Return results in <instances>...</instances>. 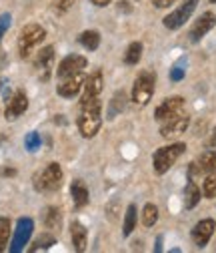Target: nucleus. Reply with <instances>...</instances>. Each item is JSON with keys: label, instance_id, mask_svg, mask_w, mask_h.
Segmentation results:
<instances>
[{"label": "nucleus", "instance_id": "10", "mask_svg": "<svg viewBox=\"0 0 216 253\" xmlns=\"http://www.w3.org/2000/svg\"><path fill=\"white\" fill-rule=\"evenodd\" d=\"M188 123H190L188 115H182V113H180V115H176V117L164 121V125L160 126V135H162L164 139L178 137V135H182L184 131L188 129Z\"/></svg>", "mask_w": 216, "mask_h": 253}, {"label": "nucleus", "instance_id": "33", "mask_svg": "<svg viewBox=\"0 0 216 253\" xmlns=\"http://www.w3.org/2000/svg\"><path fill=\"white\" fill-rule=\"evenodd\" d=\"M184 79V62H180V65H174L172 71H170V81L172 83H178Z\"/></svg>", "mask_w": 216, "mask_h": 253}, {"label": "nucleus", "instance_id": "19", "mask_svg": "<svg viewBox=\"0 0 216 253\" xmlns=\"http://www.w3.org/2000/svg\"><path fill=\"white\" fill-rule=\"evenodd\" d=\"M200 197H202L200 189L196 187V183H194L192 179H188L186 189H184V207H186V209H194V207L198 205Z\"/></svg>", "mask_w": 216, "mask_h": 253}, {"label": "nucleus", "instance_id": "31", "mask_svg": "<svg viewBox=\"0 0 216 253\" xmlns=\"http://www.w3.org/2000/svg\"><path fill=\"white\" fill-rule=\"evenodd\" d=\"M76 0H52V8L56 14H64L74 6Z\"/></svg>", "mask_w": 216, "mask_h": 253}, {"label": "nucleus", "instance_id": "8", "mask_svg": "<svg viewBox=\"0 0 216 253\" xmlns=\"http://www.w3.org/2000/svg\"><path fill=\"white\" fill-rule=\"evenodd\" d=\"M86 69V58L82 54H68L60 60V65L56 69V75L58 79H68V77H74L78 73H82Z\"/></svg>", "mask_w": 216, "mask_h": 253}, {"label": "nucleus", "instance_id": "28", "mask_svg": "<svg viewBox=\"0 0 216 253\" xmlns=\"http://www.w3.org/2000/svg\"><path fill=\"white\" fill-rule=\"evenodd\" d=\"M202 195L206 199L216 197V171L206 173V179H204V185H202Z\"/></svg>", "mask_w": 216, "mask_h": 253}, {"label": "nucleus", "instance_id": "7", "mask_svg": "<svg viewBox=\"0 0 216 253\" xmlns=\"http://www.w3.org/2000/svg\"><path fill=\"white\" fill-rule=\"evenodd\" d=\"M196 6H198V0H184V2H182L176 10H172V12L164 18V26L170 28V30H176V28H180L182 24H186V20L192 16V12L196 10Z\"/></svg>", "mask_w": 216, "mask_h": 253}, {"label": "nucleus", "instance_id": "32", "mask_svg": "<svg viewBox=\"0 0 216 253\" xmlns=\"http://www.w3.org/2000/svg\"><path fill=\"white\" fill-rule=\"evenodd\" d=\"M10 22H12V16H10L8 12L0 14V39H2V37L6 35V30L10 28Z\"/></svg>", "mask_w": 216, "mask_h": 253}, {"label": "nucleus", "instance_id": "21", "mask_svg": "<svg viewBox=\"0 0 216 253\" xmlns=\"http://www.w3.org/2000/svg\"><path fill=\"white\" fill-rule=\"evenodd\" d=\"M124 109H126V92L118 90L112 97V101L108 103V119H114L116 115H120Z\"/></svg>", "mask_w": 216, "mask_h": 253}, {"label": "nucleus", "instance_id": "2", "mask_svg": "<svg viewBox=\"0 0 216 253\" xmlns=\"http://www.w3.org/2000/svg\"><path fill=\"white\" fill-rule=\"evenodd\" d=\"M186 151V145L184 143H172L168 147H162L158 149L156 153H154L152 157V165H154V171H156L158 175H164L176 161H178V157Z\"/></svg>", "mask_w": 216, "mask_h": 253}, {"label": "nucleus", "instance_id": "20", "mask_svg": "<svg viewBox=\"0 0 216 253\" xmlns=\"http://www.w3.org/2000/svg\"><path fill=\"white\" fill-rule=\"evenodd\" d=\"M42 221H44V225L52 231L60 229V225H62V213H60L58 207H48L44 213H42Z\"/></svg>", "mask_w": 216, "mask_h": 253}, {"label": "nucleus", "instance_id": "36", "mask_svg": "<svg viewBox=\"0 0 216 253\" xmlns=\"http://www.w3.org/2000/svg\"><path fill=\"white\" fill-rule=\"evenodd\" d=\"M208 147H212V149H216V129L210 133V139H208Z\"/></svg>", "mask_w": 216, "mask_h": 253}, {"label": "nucleus", "instance_id": "35", "mask_svg": "<svg viewBox=\"0 0 216 253\" xmlns=\"http://www.w3.org/2000/svg\"><path fill=\"white\" fill-rule=\"evenodd\" d=\"M110 2H112V0H92V4H96V6H100V8L108 6Z\"/></svg>", "mask_w": 216, "mask_h": 253}, {"label": "nucleus", "instance_id": "17", "mask_svg": "<svg viewBox=\"0 0 216 253\" xmlns=\"http://www.w3.org/2000/svg\"><path fill=\"white\" fill-rule=\"evenodd\" d=\"M70 237H72V245L74 251H84L88 245V231L80 221H72L70 223Z\"/></svg>", "mask_w": 216, "mask_h": 253}, {"label": "nucleus", "instance_id": "15", "mask_svg": "<svg viewBox=\"0 0 216 253\" xmlns=\"http://www.w3.org/2000/svg\"><path fill=\"white\" fill-rule=\"evenodd\" d=\"M52 62H54V48L52 46H44L38 52L36 60H34V69L40 73V79H44V81L48 79V73L52 69Z\"/></svg>", "mask_w": 216, "mask_h": 253}, {"label": "nucleus", "instance_id": "4", "mask_svg": "<svg viewBox=\"0 0 216 253\" xmlns=\"http://www.w3.org/2000/svg\"><path fill=\"white\" fill-rule=\"evenodd\" d=\"M44 37H46V30L40 24H26L20 30V37H18V52H20V56L28 58L34 46L44 42Z\"/></svg>", "mask_w": 216, "mask_h": 253}, {"label": "nucleus", "instance_id": "26", "mask_svg": "<svg viewBox=\"0 0 216 253\" xmlns=\"http://www.w3.org/2000/svg\"><path fill=\"white\" fill-rule=\"evenodd\" d=\"M140 56H142V44L140 42H130V46L124 52V62H126V65H130V67L138 65Z\"/></svg>", "mask_w": 216, "mask_h": 253}, {"label": "nucleus", "instance_id": "34", "mask_svg": "<svg viewBox=\"0 0 216 253\" xmlns=\"http://www.w3.org/2000/svg\"><path fill=\"white\" fill-rule=\"evenodd\" d=\"M174 2H176V0H152V4L156 6V8H168Z\"/></svg>", "mask_w": 216, "mask_h": 253}, {"label": "nucleus", "instance_id": "38", "mask_svg": "<svg viewBox=\"0 0 216 253\" xmlns=\"http://www.w3.org/2000/svg\"><path fill=\"white\" fill-rule=\"evenodd\" d=\"M2 60H4V54L0 52V69H2ZM0 86H2V79H0Z\"/></svg>", "mask_w": 216, "mask_h": 253}, {"label": "nucleus", "instance_id": "13", "mask_svg": "<svg viewBox=\"0 0 216 253\" xmlns=\"http://www.w3.org/2000/svg\"><path fill=\"white\" fill-rule=\"evenodd\" d=\"M214 229H216L214 219H202V221H198V223L194 225V229H192V241H194V245L196 247H204L210 241Z\"/></svg>", "mask_w": 216, "mask_h": 253}, {"label": "nucleus", "instance_id": "12", "mask_svg": "<svg viewBox=\"0 0 216 253\" xmlns=\"http://www.w3.org/2000/svg\"><path fill=\"white\" fill-rule=\"evenodd\" d=\"M84 75L78 73L74 77H68V79H62V83H60L56 86V92L60 94V97H64V99H74L76 94L80 92V88L84 86Z\"/></svg>", "mask_w": 216, "mask_h": 253}, {"label": "nucleus", "instance_id": "37", "mask_svg": "<svg viewBox=\"0 0 216 253\" xmlns=\"http://www.w3.org/2000/svg\"><path fill=\"white\" fill-rule=\"evenodd\" d=\"M160 249H162V237L156 239V247H154V251H160Z\"/></svg>", "mask_w": 216, "mask_h": 253}, {"label": "nucleus", "instance_id": "23", "mask_svg": "<svg viewBox=\"0 0 216 253\" xmlns=\"http://www.w3.org/2000/svg\"><path fill=\"white\" fill-rule=\"evenodd\" d=\"M136 221H138V213H136V205H128L126 215H124V225H122V235L128 237L134 227H136Z\"/></svg>", "mask_w": 216, "mask_h": 253}, {"label": "nucleus", "instance_id": "14", "mask_svg": "<svg viewBox=\"0 0 216 253\" xmlns=\"http://www.w3.org/2000/svg\"><path fill=\"white\" fill-rule=\"evenodd\" d=\"M214 24H216L214 14H212V12H204V14L194 22V26L190 28V41H192V42H198L204 35H208L210 30L214 28Z\"/></svg>", "mask_w": 216, "mask_h": 253}, {"label": "nucleus", "instance_id": "40", "mask_svg": "<svg viewBox=\"0 0 216 253\" xmlns=\"http://www.w3.org/2000/svg\"><path fill=\"white\" fill-rule=\"evenodd\" d=\"M210 2H216V0H210Z\"/></svg>", "mask_w": 216, "mask_h": 253}, {"label": "nucleus", "instance_id": "39", "mask_svg": "<svg viewBox=\"0 0 216 253\" xmlns=\"http://www.w3.org/2000/svg\"><path fill=\"white\" fill-rule=\"evenodd\" d=\"M2 141H4V137H0V143H2Z\"/></svg>", "mask_w": 216, "mask_h": 253}, {"label": "nucleus", "instance_id": "11", "mask_svg": "<svg viewBox=\"0 0 216 253\" xmlns=\"http://www.w3.org/2000/svg\"><path fill=\"white\" fill-rule=\"evenodd\" d=\"M28 109V97L24 90H16L12 94V99H8V105H6V111H4V117L8 121H16L20 115H24Z\"/></svg>", "mask_w": 216, "mask_h": 253}, {"label": "nucleus", "instance_id": "6", "mask_svg": "<svg viewBox=\"0 0 216 253\" xmlns=\"http://www.w3.org/2000/svg\"><path fill=\"white\" fill-rule=\"evenodd\" d=\"M34 231V221L30 217H20L16 221V229H14V235H12V243L8 245V251L10 253H20L24 249V245H28V239Z\"/></svg>", "mask_w": 216, "mask_h": 253}, {"label": "nucleus", "instance_id": "3", "mask_svg": "<svg viewBox=\"0 0 216 253\" xmlns=\"http://www.w3.org/2000/svg\"><path fill=\"white\" fill-rule=\"evenodd\" d=\"M62 185V169L58 163H48L36 177H34V187L40 193H52L58 191Z\"/></svg>", "mask_w": 216, "mask_h": 253}, {"label": "nucleus", "instance_id": "29", "mask_svg": "<svg viewBox=\"0 0 216 253\" xmlns=\"http://www.w3.org/2000/svg\"><path fill=\"white\" fill-rule=\"evenodd\" d=\"M40 145H42V137H40L36 131L28 133V135L24 137V147H26V151H30V153L38 151V149H40Z\"/></svg>", "mask_w": 216, "mask_h": 253}, {"label": "nucleus", "instance_id": "5", "mask_svg": "<svg viewBox=\"0 0 216 253\" xmlns=\"http://www.w3.org/2000/svg\"><path fill=\"white\" fill-rule=\"evenodd\" d=\"M154 84H156V77L150 71H144L136 77L134 86H132V101L136 105H148V101L154 94Z\"/></svg>", "mask_w": 216, "mask_h": 253}, {"label": "nucleus", "instance_id": "16", "mask_svg": "<svg viewBox=\"0 0 216 253\" xmlns=\"http://www.w3.org/2000/svg\"><path fill=\"white\" fill-rule=\"evenodd\" d=\"M102 88H104V79H102V73H100V71L92 73V75H90V77L84 81V97H82V101L98 97V94L102 92Z\"/></svg>", "mask_w": 216, "mask_h": 253}, {"label": "nucleus", "instance_id": "25", "mask_svg": "<svg viewBox=\"0 0 216 253\" xmlns=\"http://www.w3.org/2000/svg\"><path fill=\"white\" fill-rule=\"evenodd\" d=\"M12 233V225L8 217H0V253L8 249V239Z\"/></svg>", "mask_w": 216, "mask_h": 253}, {"label": "nucleus", "instance_id": "22", "mask_svg": "<svg viewBox=\"0 0 216 253\" xmlns=\"http://www.w3.org/2000/svg\"><path fill=\"white\" fill-rule=\"evenodd\" d=\"M78 42L86 50H96L100 44V33L98 30H84V33H80V37H78Z\"/></svg>", "mask_w": 216, "mask_h": 253}, {"label": "nucleus", "instance_id": "24", "mask_svg": "<svg viewBox=\"0 0 216 253\" xmlns=\"http://www.w3.org/2000/svg\"><path fill=\"white\" fill-rule=\"evenodd\" d=\"M200 173H212L216 171V151H204L198 159Z\"/></svg>", "mask_w": 216, "mask_h": 253}, {"label": "nucleus", "instance_id": "27", "mask_svg": "<svg viewBox=\"0 0 216 253\" xmlns=\"http://www.w3.org/2000/svg\"><path fill=\"white\" fill-rule=\"evenodd\" d=\"M156 221H158V207L154 203H146L142 209V223L146 227H152Z\"/></svg>", "mask_w": 216, "mask_h": 253}, {"label": "nucleus", "instance_id": "1", "mask_svg": "<svg viewBox=\"0 0 216 253\" xmlns=\"http://www.w3.org/2000/svg\"><path fill=\"white\" fill-rule=\"evenodd\" d=\"M80 105H82V111H80V117H78L80 135H82L84 139H92V137L98 135L100 125H102L100 101H98V97H94V99L80 101Z\"/></svg>", "mask_w": 216, "mask_h": 253}, {"label": "nucleus", "instance_id": "30", "mask_svg": "<svg viewBox=\"0 0 216 253\" xmlns=\"http://www.w3.org/2000/svg\"><path fill=\"white\" fill-rule=\"evenodd\" d=\"M56 243V237L54 235H50V233H46V235H42V237H38L36 241H34V245L30 247V251H42V249H50L52 245Z\"/></svg>", "mask_w": 216, "mask_h": 253}, {"label": "nucleus", "instance_id": "9", "mask_svg": "<svg viewBox=\"0 0 216 253\" xmlns=\"http://www.w3.org/2000/svg\"><path fill=\"white\" fill-rule=\"evenodd\" d=\"M182 109H184V99L182 97H170V99L162 101L156 107V111H154V119L156 121H168V119L180 115Z\"/></svg>", "mask_w": 216, "mask_h": 253}, {"label": "nucleus", "instance_id": "18", "mask_svg": "<svg viewBox=\"0 0 216 253\" xmlns=\"http://www.w3.org/2000/svg\"><path fill=\"white\" fill-rule=\"evenodd\" d=\"M70 195H72V201L76 207H84L88 205V189L84 185V181L80 179H74L72 185H70Z\"/></svg>", "mask_w": 216, "mask_h": 253}]
</instances>
